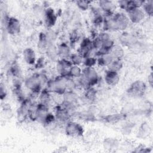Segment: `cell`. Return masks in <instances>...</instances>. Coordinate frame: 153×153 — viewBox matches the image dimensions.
I'll return each instance as SVG.
<instances>
[{"mask_svg":"<svg viewBox=\"0 0 153 153\" xmlns=\"http://www.w3.org/2000/svg\"><path fill=\"white\" fill-rule=\"evenodd\" d=\"M48 81V79L44 74L35 73L25 79L24 84L25 87L30 91L32 95L39 96L43 85H45Z\"/></svg>","mask_w":153,"mask_h":153,"instance_id":"cell-1","label":"cell"},{"mask_svg":"<svg viewBox=\"0 0 153 153\" xmlns=\"http://www.w3.org/2000/svg\"><path fill=\"white\" fill-rule=\"evenodd\" d=\"M68 76L58 75L54 79H50L45 84V88L51 93L63 95L68 90Z\"/></svg>","mask_w":153,"mask_h":153,"instance_id":"cell-2","label":"cell"},{"mask_svg":"<svg viewBox=\"0 0 153 153\" xmlns=\"http://www.w3.org/2000/svg\"><path fill=\"white\" fill-rule=\"evenodd\" d=\"M146 90V84L141 80H136L129 85L127 90V93L131 97L140 98L145 94Z\"/></svg>","mask_w":153,"mask_h":153,"instance_id":"cell-3","label":"cell"},{"mask_svg":"<svg viewBox=\"0 0 153 153\" xmlns=\"http://www.w3.org/2000/svg\"><path fill=\"white\" fill-rule=\"evenodd\" d=\"M62 104L71 112L75 110L78 104L79 97L73 90H67L63 95Z\"/></svg>","mask_w":153,"mask_h":153,"instance_id":"cell-4","label":"cell"},{"mask_svg":"<svg viewBox=\"0 0 153 153\" xmlns=\"http://www.w3.org/2000/svg\"><path fill=\"white\" fill-rule=\"evenodd\" d=\"M65 132V134L69 137H79L83 135L84 130L81 124L70 120L66 123Z\"/></svg>","mask_w":153,"mask_h":153,"instance_id":"cell-5","label":"cell"},{"mask_svg":"<svg viewBox=\"0 0 153 153\" xmlns=\"http://www.w3.org/2000/svg\"><path fill=\"white\" fill-rule=\"evenodd\" d=\"M33 103L30 98H25L20 102V105L17 111V118L19 121L22 122L28 118L29 110Z\"/></svg>","mask_w":153,"mask_h":153,"instance_id":"cell-6","label":"cell"},{"mask_svg":"<svg viewBox=\"0 0 153 153\" xmlns=\"http://www.w3.org/2000/svg\"><path fill=\"white\" fill-rule=\"evenodd\" d=\"M115 30L124 31L129 26L130 21L126 14L123 12H118L112 15Z\"/></svg>","mask_w":153,"mask_h":153,"instance_id":"cell-7","label":"cell"},{"mask_svg":"<svg viewBox=\"0 0 153 153\" xmlns=\"http://www.w3.org/2000/svg\"><path fill=\"white\" fill-rule=\"evenodd\" d=\"M81 76L87 81L90 87L97 85L99 81V76L94 68H84Z\"/></svg>","mask_w":153,"mask_h":153,"instance_id":"cell-8","label":"cell"},{"mask_svg":"<svg viewBox=\"0 0 153 153\" xmlns=\"http://www.w3.org/2000/svg\"><path fill=\"white\" fill-rule=\"evenodd\" d=\"M94 52L95 50L93 47L92 39L88 37L83 38L80 42L77 53L84 59L88 56H93L91 54Z\"/></svg>","mask_w":153,"mask_h":153,"instance_id":"cell-9","label":"cell"},{"mask_svg":"<svg viewBox=\"0 0 153 153\" xmlns=\"http://www.w3.org/2000/svg\"><path fill=\"white\" fill-rule=\"evenodd\" d=\"M54 114L55 115L56 120L65 123L71 120L72 116L71 112L62 103L56 105L54 107Z\"/></svg>","mask_w":153,"mask_h":153,"instance_id":"cell-10","label":"cell"},{"mask_svg":"<svg viewBox=\"0 0 153 153\" xmlns=\"http://www.w3.org/2000/svg\"><path fill=\"white\" fill-rule=\"evenodd\" d=\"M6 30L8 33L14 36L18 35L21 31V23L16 17H9L5 22Z\"/></svg>","mask_w":153,"mask_h":153,"instance_id":"cell-11","label":"cell"},{"mask_svg":"<svg viewBox=\"0 0 153 153\" xmlns=\"http://www.w3.org/2000/svg\"><path fill=\"white\" fill-rule=\"evenodd\" d=\"M72 66V64L68 59H60L57 60L56 70L59 75L68 76L69 70Z\"/></svg>","mask_w":153,"mask_h":153,"instance_id":"cell-12","label":"cell"},{"mask_svg":"<svg viewBox=\"0 0 153 153\" xmlns=\"http://www.w3.org/2000/svg\"><path fill=\"white\" fill-rule=\"evenodd\" d=\"M57 20V16L54 10L51 7H47L45 9L44 13V22L45 26L48 28L51 29L56 23Z\"/></svg>","mask_w":153,"mask_h":153,"instance_id":"cell-13","label":"cell"},{"mask_svg":"<svg viewBox=\"0 0 153 153\" xmlns=\"http://www.w3.org/2000/svg\"><path fill=\"white\" fill-rule=\"evenodd\" d=\"M119 41L123 46L133 48L139 44V41L135 36L127 32H124L120 35Z\"/></svg>","mask_w":153,"mask_h":153,"instance_id":"cell-14","label":"cell"},{"mask_svg":"<svg viewBox=\"0 0 153 153\" xmlns=\"http://www.w3.org/2000/svg\"><path fill=\"white\" fill-rule=\"evenodd\" d=\"M127 16L130 22L134 24L140 23L145 18V13L142 8H133L127 12Z\"/></svg>","mask_w":153,"mask_h":153,"instance_id":"cell-15","label":"cell"},{"mask_svg":"<svg viewBox=\"0 0 153 153\" xmlns=\"http://www.w3.org/2000/svg\"><path fill=\"white\" fill-rule=\"evenodd\" d=\"M100 10L105 14L104 16H111L114 14L116 5L111 1L101 0L98 2Z\"/></svg>","mask_w":153,"mask_h":153,"instance_id":"cell-16","label":"cell"},{"mask_svg":"<svg viewBox=\"0 0 153 153\" xmlns=\"http://www.w3.org/2000/svg\"><path fill=\"white\" fill-rule=\"evenodd\" d=\"M127 118V115L123 112L108 114L101 117V121L105 123L114 124L124 121Z\"/></svg>","mask_w":153,"mask_h":153,"instance_id":"cell-17","label":"cell"},{"mask_svg":"<svg viewBox=\"0 0 153 153\" xmlns=\"http://www.w3.org/2000/svg\"><path fill=\"white\" fill-rule=\"evenodd\" d=\"M50 112L47 105L41 102L36 103V121L44 124V121Z\"/></svg>","mask_w":153,"mask_h":153,"instance_id":"cell-18","label":"cell"},{"mask_svg":"<svg viewBox=\"0 0 153 153\" xmlns=\"http://www.w3.org/2000/svg\"><path fill=\"white\" fill-rule=\"evenodd\" d=\"M120 75L118 72L108 70L104 75V81L109 86H115L120 81Z\"/></svg>","mask_w":153,"mask_h":153,"instance_id":"cell-19","label":"cell"},{"mask_svg":"<svg viewBox=\"0 0 153 153\" xmlns=\"http://www.w3.org/2000/svg\"><path fill=\"white\" fill-rule=\"evenodd\" d=\"M22 56L25 62L29 65H35L36 62V56L35 51L30 47L26 48L22 52Z\"/></svg>","mask_w":153,"mask_h":153,"instance_id":"cell-20","label":"cell"},{"mask_svg":"<svg viewBox=\"0 0 153 153\" xmlns=\"http://www.w3.org/2000/svg\"><path fill=\"white\" fill-rule=\"evenodd\" d=\"M151 132V127L149 124L146 121H144L139 126L137 131L136 136L140 139H145L149 136Z\"/></svg>","mask_w":153,"mask_h":153,"instance_id":"cell-21","label":"cell"},{"mask_svg":"<svg viewBox=\"0 0 153 153\" xmlns=\"http://www.w3.org/2000/svg\"><path fill=\"white\" fill-rule=\"evenodd\" d=\"M57 48L59 57L60 59H68L72 53L71 47L66 42H62L60 43L57 46Z\"/></svg>","mask_w":153,"mask_h":153,"instance_id":"cell-22","label":"cell"},{"mask_svg":"<svg viewBox=\"0 0 153 153\" xmlns=\"http://www.w3.org/2000/svg\"><path fill=\"white\" fill-rule=\"evenodd\" d=\"M120 145L119 140L115 138L112 137H108L104 139L103 141V148L109 151L114 150L117 149Z\"/></svg>","mask_w":153,"mask_h":153,"instance_id":"cell-23","label":"cell"},{"mask_svg":"<svg viewBox=\"0 0 153 153\" xmlns=\"http://www.w3.org/2000/svg\"><path fill=\"white\" fill-rule=\"evenodd\" d=\"M49 45L47 39L45 32H41L38 35L37 47L38 51L41 53H45L47 48Z\"/></svg>","mask_w":153,"mask_h":153,"instance_id":"cell-24","label":"cell"},{"mask_svg":"<svg viewBox=\"0 0 153 153\" xmlns=\"http://www.w3.org/2000/svg\"><path fill=\"white\" fill-rule=\"evenodd\" d=\"M110 54L114 59H122L124 56V50L120 45H114L110 51Z\"/></svg>","mask_w":153,"mask_h":153,"instance_id":"cell-25","label":"cell"},{"mask_svg":"<svg viewBox=\"0 0 153 153\" xmlns=\"http://www.w3.org/2000/svg\"><path fill=\"white\" fill-rule=\"evenodd\" d=\"M113 60L114 58L110 53L104 54L97 57V64L102 67H108Z\"/></svg>","mask_w":153,"mask_h":153,"instance_id":"cell-26","label":"cell"},{"mask_svg":"<svg viewBox=\"0 0 153 153\" xmlns=\"http://www.w3.org/2000/svg\"><path fill=\"white\" fill-rule=\"evenodd\" d=\"M45 54H46L47 57L51 60H55L59 57L57 52V48L55 44L50 45L47 48Z\"/></svg>","mask_w":153,"mask_h":153,"instance_id":"cell-27","label":"cell"},{"mask_svg":"<svg viewBox=\"0 0 153 153\" xmlns=\"http://www.w3.org/2000/svg\"><path fill=\"white\" fill-rule=\"evenodd\" d=\"M134 3V0H121L118 1L119 7L123 10H124L126 13L131 9L137 8Z\"/></svg>","mask_w":153,"mask_h":153,"instance_id":"cell-28","label":"cell"},{"mask_svg":"<svg viewBox=\"0 0 153 153\" xmlns=\"http://www.w3.org/2000/svg\"><path fill=\"white\" fill-rule=\"evenodd\" d=\"M38 97L39 102L48 105L51 100V93L45 87L42 88Z\"/></svg>","mask_w":153,"mask_h":153,"instance_id":"cell-29","label":"cell"},{"mask_svg":"<svg viewBox=\"0 0 153 153\" xmlns=\"http://www.w3.org/2000/svg\"><path fill=\"white\" fill-rule=\"evenodd\" d=\"M124 63L122 59H114L107 67L108 70L118 72L123 68Z\"/></svg>","mask_w":153,"mask_h":153,"instance_id":"cell-30","label":"cell"},{"mask_svg":"<svg viewBox=\"0 0 153 153\" xmlns=\"http://www.w3.org/2000/svg\"><path fill=\"white\" fill-rule=\"evenodd\" d=\"M84 97L88 102H93L95 100L97 96L96 90L93 87H90L84 90Z\"/></svg>","mask_w":153,"mask_h":153,"instance_id":"cell-31","label":"cell"},{"mask_svg":"<svg viewBox=\"0 0 153 153\" xmlns=\"http://www.w3.org/2000/svg\"><path fill=\"white\" fill-rule=\"evenodd\" d=\"M82 69H81V68L79 66L77 65H72V66L71 68L68 76L71 78H79L81 75H82Z\"/></svg>","mask_w":153,"mask_h":153,"instance_id":"cell-32","label":"cell"},{"mask_svg":"<svg viewBox=\"0 0 153 153\" xmlns=\"http://www.w3.org/2000/svg\"><path fill=\"white\" fill-rule=\"evenodd\" d=\"M142 10L143 11L145 14L148 16H152L153 15V1H145L142 5Z\"/></svg>","mask_w":153,"mask_h":153,"instance_id":"cell-33","label":"cell"},{"mask_svg":"<svg viewBox=\"0 0 153 153\" xmlns=\"http://www.w3.org/2000/svg\"><path fill=\"white\" fill-rule=\"evenodd\" d=\"M10 73L13 77L19 78L22 76V70L20 68V66L17 63H13L10 69Z\"/></svg>","mask_w":153,"mask_h":153,"instance_id":"cell-34","label":"cell"},{"mask_svg":"<svg viewBox=\"0 0 153 153\" xmlns=\"http://www.w3.org/2000/svg\"><path fill=\"white\" fill-rule=\"evenodd\" d=\"M68 59L72 63V65H77L79 66L83 62V57L78 53H71Z\"/></svg>","mask_w":153,"mask_h":153,"instance_id":"cell-35","label":"cell"},{"mask_svg":"<svg viewBox=\"0 0 153 153\" xmlns=\"http://www.w3.org/2000/svg\"><path fill=\"white\" fill-rule=\"evenodd\" d=\"M82 64L85 68H94L97 64V57L94 56H88L83 59Z\"/></svg>","mask_w":153,"mask_h":153,"instance_id":"cell-36","label":"cell"},{"mask_svg":"<svg viewBox=\"0 0 153 153\" xmlns=\"http://www.w3.org/2000/svg\"><path fill=\"white\" fill-rule=\"evenodd\" d=\"M75 3L76 5L79 10L82 11H86L90 8L91 2L87 0H78Z\"/></svg>","mask_w":153,"mask_h":153,"instance_id":"cell-37","label":"cell"},{"mask_svg":"<svg viewBox=\"0 0 153 153\" xmlns=\"http://www.w3.org/2000/svg\"><path fill=\"white\" fill-rule=\"evenodd\" d=\"M78 116L82 120L85 121H93L96 120V118L95 117L94 114L90 112H80L79 113Z\"/></svg>","mask_w":153,"mask_h":153,"instance_id":"cell-38","label":"cell"},{"mask_svg":"<svg viewBox=\"0 0 153 153\" xmlns=\"http://www.w3.org/2000/svg\"><path fill=\"white\" fill-rule=\"evenodd\" d=\"M134 127V124L133 123L126 122L122 126L121 132L123 134H130Z\"/></svg>","mask_w":153,"mask_h":153,"instance_id":"cell-39","label":"cell"},{"mask_svg":"<svg viewBox=\"0 0 153 153\" xmlns=\"http://www.w3.org/2000/svg\"><path fill=\"white\" fill-rule=\"evenodd\" d=\"M45 34H46L47 39L49 45L51 44H54V42L57 37V35L56 32H54V30H50L46 32Z\"/></svg>","mask_w":153,"mask_h":153,"instance_id":"cell-40","label":"cell"},{"mask_svg":"<svg viewBox=\"0 0 153 153\" xmlns=\"http://www.w3.org/2000/svg\"><path fill=\"white\" fill-rule=\"evenodd\" d=\"M149 148L146 146L145 145L140 144L135 148L133 152H149L151 151V150H149Z\"/></svg>","mask_w":153,"mask_h":153,"instance_id":"cell-41","label":"cell"},{"mask_svg":"<svg viewBox=\"0 0 153 153\" xmlns=\"http://www.w3.org/2000/svg\"><path fill=\"white\" fill-rule=\"evenodd\" d=\"M79 39L78 35L76 31H73L72 33L70 34L69 36V39L70 42L71 44H75L76 42H77L78 39Z\"/></svg>","mask_w":153,"mask_h":153,"instance_id":"cell-42","label":"cell"},{"mask_svg":"<svg viewBox=\"0 0 153 153\" xmlns=\"http://www.w3.org/2000/svg\"><path fill=\"white\" fill-rule=\"evenodd\" d=\"M7 96V90L5 89V86L3 85L2 83L1 84V87H0V97L1 99L3 100L4 99H5Z\"/></svg>","mask_w":153,"mask_h":153,"instance_id":"cell-43","label":"cell"},{"mask_svg":"<svg viewBox=\"0 0 153 153\" xmlns=\"http://www.w3.org/2000/svg\"><path fill=\"white\" fill-rule=\"evenodd\" d=\"M44 59L41 57V58L38 59V60H36V62L35 64V66H36V68H41L42 66H44Z\"/></svg>","mask_w":153,"mask_h":153,"instance_id":"cell-44","label":"cell"},{"mask_svg":"<svg viewBox=\"0 0 153 153\" xmlns=\"http://www.w3.org/2000/svg\"><path fill=\"white\" fill-rule=\"evenodd\" d=\"M148 83H149V85L151 87H152V85H153V75H152V72L148 75Z\"/></svg>","mask_w":153,"mask_h":153,"instance_id":"cell-45","label":"cell"}]
</instances>
